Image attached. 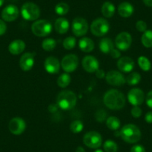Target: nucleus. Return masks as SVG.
Returning a JSON list of instances; mask_svg holds the SVG:
<instances>
[{"mask_svg":"<svg viewBox=\"0 0 152 152\" xmlns=\"http://www.w3.org/2000/svg\"><path fill=\"white\" fill-rule=\"evenodd\" d=\"M104 103L109 109L117 110L125 105V97L119 90L112 89L108 90L104 96Z\"/></svg>","mask_w":152,"mask_h":152,"instance_id":"nucleus-1","label":"nucleus"},{"mask_svg":"<svg viewBox=\"0 0 152 152\" xmlns=\"http://www.w3.org/2000/svg\"><path fill=\"white\" fill-rule=\"evenodd\" d=\"M141 136L140 128L133 124L125 125L120 131V137L122 140L130 144H134L140 141Z\"/></svg>","mask_w":152,"mask_h":152,"instance_id":"nucleus-2","label":"nucleus"},{"mask_svg":"<svg viewBox=\"0 0 152 152\" xmlns=\"http://www.w3.org/2000/svg\"><path fill=\"white\" fill-rule=\"evenodd\" d=\"M77 103V96L71 90H64L57 97V104L63 110L72 109Z\"/></svg>","mask_w":152,"mask_h":152,"instance_id":"nucleus-3","label":"nucleus"},{"mask_svg":"<svg viewBox=\"0 0 152 152\" xmlns=\"http://www.w3.org/2000/svg\"><path fill=\"white\" fill-rule=\"evenodd\" d=\"M31 31L34 35L43 37L50 34L52 31V26L49 20H37L32 24Z\"/></svg>","mask_w":152,"mask_h":152,"instance_id":"nucleus-4","label":"nucleus"},{"mask_svg":"<svg viewBox=\"0 0 152 152\" xmlns=\"http://www.w3.org/2000/svg\"><path fill=\"white\" fill-rule=\"evenodd\" d=\"M22 17L28 21H34L39 18L40 10L36 4L33 2H26L21 8Z\"/></svg>","mask_w":152,"mask_h":152,"instance_id":"nucleus-5","label":"nucleus"},{"mask_svg":"<svg viewBox=\"0 0 152 152\" xmlns=\"http://www.w3.org/2000/svg\"><path fill=\"white\" fill-rule=\"evenodd\" d=\"M90 30L93 34L97 37L104 36L110 30V24L104 18H98L92 23Z\"/></svg>","mask_w":152,"mask_h":152,"instance_id":"nucleus-6","label":"nucleus"},{"mask_svg":"<svg viewBox=\"0 0 152 152\" xmlns=\"http://www.w3.org/2000/svg\"><path fill=\"white\" fill-rule=\"evenodd\" d=\"M83 142L84 145L90 148L97 149L102 145V135L96 131H90L84 136Z\"/></svg>","mask_w":152,"mask_h":152,"instance_id":"nucleus-7","label":"nucleus"},{"mask_svg":"<svg viewBox=\"0 0 152 152\" xmlns=\"http://www.w3.org/2000/svg\"><path fill=\"white\" fill-rule=\"evenodd\" d=\"M89 26L87 20L82 17H76L72 23V30L77 37L84 36L88 31Z\"/></svg>","mask_w":152,"mask_h":152,"instance_id":"nucleus-8","label":"nucleus"},{"mask_svg":"<svg viewBox=\"0 0 152 152\" xmlns=\"http://www.w3.org/2000/svg\"><path fill=\"white\" fill-rule=\"evenodd\" d=\"M62 68L66 72H72L77 69L78 66V58L75 55L69 54L64 57L61 61Z\"/></svg>","mask_w":152,"mask_h":152,"instance_id":"nucleus-9","label":"nucleus"},{"mask_svg":"<svg viewBox=\"0 0 152 152\" xmlns=\"http://www.w3.org/2000/svg\"><path fill=\"white\" fill-rule=\"evenodd\" d=\"M132 43V37L128 32H121L116 36L115 43L116 46L122 51H125L128 49Z\"/></svg>","mask_w":152,"mask_h":152,"instance_id":"nucleus-10","label":"nucleus"},{"mask_svg":"<svg viewBox=\"0 0 152 152\" xmlns=\"http://www.w3.org/2000/svg\"><path fill=\"white\" fill-rule=\"evenodd\" d=\"M106 81L110 85L122 86L125 83V78L123 75L116 70H110L105 75Z\"/></svg>","mask_w":152,"mask_h":152,"instance_id":"nucleus-11","label":"nucleus"},{"mask_svg":"<svg viewBox=\"0 0 152 152\" xmlns=\"http://www.w3.org/2000/svg\"><path fill=\"white\" fill-rule=\"evenodd\" d=\"M26 128V122L20 117H14L10 121L8 128L11 134L20 135L25 131Z\"/></svg>","mask_w":152,"mask_h":152,"instance_id":"nucleus-12","label":"nucleus"},{"mask_svg":"<svg viewBox=\"0 0 152 152\" xmlns=\"http://www.w3.org/2000/svg\"><path fill=\"white\" fill-rule=\"evenodd\" d=\"M128 100L134 106H140L145 100L144 92L139 88H133L128 92Z\"/></svg>","mask_w":152,"mask_h":152,"instance_id":"nucleus-13","label":"nucleus"},{"mask_svg":"<svg viewBox=\"0 0 152 152\" xmlns=\"http://www.w3.org/2000/svg\"><path fill=\"white\" fill-rule=\"evenodd\" d=\"M19 9L16 5H9L2 11V18L5 22H13L19 17Z\"/></svg>","mask_w":152,"mask_h":152,"instance_id":"nucleus-14","label":"nucleus"},{"mask_svg":"<svg viewBox=\"0 0 152 152\" xmlns=\"http://www.w3.org/2000/svg\"><path fill=\"white\" fill-rule=\"evenodd\" d=\"M82 66L87 72H96L99 69V63L95 57L88 55L83 59Z\"/></svg>","mask_w":152,"mask_h":152,"instance_id":"nucleus-15","label":"nucleus"},{"mask_svg":"<svg viewBox=\"0 0 152 152\" xmlns=\"http://www.w3.org/2000/svg\"><path fill=\"white\" fill-rule=\"evenodd\" d=\"M34 64V55L31 52H27L22 55L20 60V66L22 70L25 72L29 71Z\"/></svg>","mask_w":152,"mask_h":152,"instance_id":"nucleus-16","label":"nucleus"},{"mask_svg":"<svg viewBox=\"0 0 152 152\" xmlns=\"http://www.w3.org/2000/svg\"><path fill=\"white\" fill-rule=\"evenodd\" d=\"M60 66H61V64H60L59 61L55 57H48L45 60V69L47 72L50 73V74H56V73H58L60 70Z\"/></svg>","mask_w":152,"mask_h":152,"instance_id":"nucleus-17","label":"nucleus"},{"mask_svg":"<svg viewBox=\"0 0 152 152\" xmlns=\"http://www.w3.org/2000/svg\"><path fill=\"white\" fill-rule=\"evenodd\" d=\"M134 61L129 57H122L119 58L117 62L118 69L123 72H131L134 69Z\"/></svg>","mask_w":152,"mask_h":152,"instance_id":"nucleus-18","label":"nucleus"},{"mask_svg":"<svg viewBox=\"0 0 152 152\" xmlns=\"http://www.w3.org/2000/svg\"><path fill=\"white\" fill-rule=\"evenodd\" d=\"M26 49V43L22 40H15L11 42L8 46V50L12 55H17L21 54Z\"/></svg>","mask_w":152,"mask_h":152,"instance_id":"nucleus-19","label":"nucleus"},{"mask_svg":"<svg viewBox=\"0 0 152 152\" xmlns=\"http://www.w3.org/2000/svg\"><path fill=\"white\" fill-rule=\"evenodd\" d=\"M134 11V6L128 2H122L118 7V13L121 17L124 18H128L131 17Z\"/></svg>","mask_w":152,"mask_h":152,"instance_id":"nucleus-20","label":"nucleus"},{"mask_svg":"<svg viewBox=\"0 0 152 152\" xmlns=\"http://www.w3.org/2000/svg\"><path fill=\"white\" fill-rule=\"evenodd\" d=\"M55 28L58 33L61 34L66 33L69 28V21L64 17H60L57 19L55 23Z\"/></svg>","mask_w":152,"mask_h":152,"instance_id":"nucleus-21","label":"nucleus"},{"mask_svg":"<svg viewBox=\"0 0 152 152\" xmlns=\"http://www.w3.org/2000/svg\"><path fill=\"white\" fill-rule=\"evenodd\" d=\"M95 45L93 40L89 37H84L79 40V48L82 52L88 53L94 49Z\"/></svg>","mask_w":152,"mask_h":152,"instance_id":"nucleus-22","label":"nucleus"},{"mask_svg":"<svg viewBox=\"0 0 152 152\" xmlns=\"http://www.w3.org/2000/svg\"><path fill=\"white\" fill-rule=\"evenodd\" d=\"M99 49L104 54H110L114 49V45L112 40L108 37L103 38L99 43Z\"/></svg>","mask_w":152,"mask_h":152,"instance_id":"nucleus-23","label":"nucleus"},{"mask_svg":"<svg viewBox=\"0 0 152 152\" xmlns=\"http://www.w3.org/2000/svg\"><path fill=\"white\" fill-rule=\"evenodd\" d=\"M116 8L113 4L110 2H105L102 5V13L103 16L106 18H110L115 14Z\"/></svg>","mask_w":152,"mask_h":152,"instance_id":"nucleus-24","label":"nucleus"},{"mask_svg":"<svg viewBox=\"0 0 152 152\" xmlns=\"http://www.w3.org/2000/svg\"><path fill=\"white\" fill-rule=\"evenodd\" d=\"M141 42L145 48H152V31L147 30L143 33Z\"/></svg>","mask_w":152,"mask_h":152,"instance_id":"nucleus-25","label":"nucleus"},{"mask_svg":"<svg viewBox=\"0 0 152 152\" xmlns=\"http://www.w3.org/2000/svg\"><path fill=\"white\" fill-rule=\"evenodd\" d=\"M106 125L110 130L117 131L120 127V120L116 116H110L107 119Z\"/></svg>","mask_w":152,"mask_h":152,"instance_id":"nucleus-26","label":"nucleus"},{"mask_svg":"<svg viewBox=\"0 0 152 152\" xmlns=\"http://www.w3.org/2000/svg\"><path fill=\"white\" fill-rule=\"evenodd\" d=\"M70 82H71V77L67 72L61 75L58 78V85L61 88L68 87Z\"/></svg>","mask_w":152,"mask_h":152,"instance_id":"nucleus-27","label":"nucleus"},{"mask_svg":"<svg viewBox=\"0 0 152 152\" xmlns=\"http://www.w3.org/2000/svg\"><path fill=\"white\" fill-rule=\"evenodd\" d=\"M138 64L142 70L145 72L149 71L151 68V64L150 61L148 60V58L145 56H140L138 58Z\"/></svg>","mask_w":152,"mask_h":152,"instance_id":"nucleus-28","label":"nucleus"},{"mask_svg":"<svg viewBox=\"0 0 152 152\" xmlns=\"http://www.w3.org/2000/svg\"><path fill=\"white\" fill-rule=\"evenodd\" d=\"M55 10L57 14L60 16H64L69 12V6L68 4L65 3V2H60V3L57 4Z\"/></svg>","mask_w":152,"mask_h":152,"instance_id":"nucleus-29","label":"nucleus"},{"mask_svg":"<svg viewBox=\"0 0 152 152\" xmlns=\"http://www.w3.org/2000/svg\"><path fill=\"white\" fill-rule=\"evenodd\" d=\"M126 81L129 85H137L141 81V75L138 72H132L128 76Z\"/></svg>","mask_w":152,"mask_h":152,"instance_id":"nucleus-30","label":"nucleus"},{"mask_svg":"<svg viewBox=\"0 0 152 152\" xmlns=\"http://www.w3.org/2000/svg\"><path fill=\"white\" fill-rule=\"evenodd\" d=\"M56 41L55 40L52 39V38H48L46 39L43 41L42 43V47L44 49L45 51H47V52H50L52 51L55 47H56Z\"/></svg>","mask_w":152,"mask_h":152,"instance_id":"nucleus-31","label":"nucleus"},{"mask_svg":"<svg viewBox=\"0 0 152 152\" xmlns=\"http://www.w3.org/2000/svg\"><path fill=\"white\" fill-rule=\"evenodd\" d=\"M104 150L105 152H117L118 145L116 142L113 140H107L103 145Z\"/></svg>","mask_w":152,"mask_h":152,"instance_id":"nucleus-32","label":"nucleus"},{"mask_svg":"<svg viewBox=\"0 0 152 152\" xmlns=\"http://www.w3.org/2000/svg\"><path fill=\"white\" fill-rule=\"evenodd\" d=\"M70 131L74 134H78V133L81 132L84 128V125L83 122H81L80 120H75L70 124Z\"/></svg>","mask_w":152,"mask_h":152,"instance_id":"nucleus-33","label":"nucleus"},{"mask_svg":"<svg viewBox=\"0 0 152 152\" xmlns=\"http://www.w3.org/2000/svg\"><path fill=\"white\" fill-rule=\"evenodd\" d=\"M76 44V40L74 37H68L64 40V47L67 50H70V49H72L73 48H75Z\"/></svg>","mask_w":152,"mask_h":152,"instance_id":"nucleus-34","label":"nucleus"},{"mask_svg":"<svg viewBox=\"0 0 152 152\" xmlns=\"http://www.w3.org/2000/svg\"><path fill=\"white\" fill-rule=\"evenodd\" d=\"M136 28L137 31L140 32H143L144 33L145 31H147V24L145 21L143 20H139L136 23Z\"/></svg>","mask_w":152,"mask_h":152,"instance_id":"nucleus-35","label":"nucleus"},{"mask_svg":"<svg viewBox=\"0 0 152 152\" xmlns=\"http://www.w3.org/2000/svg\"><path fill=\"white\" fill-rule=\"evenodd\" d=\"M107 113L104 110H99L96 113V119L98 122H103L106 119Z\"/></svg>","mask_w":152,"mask_h":152,"instance_id":"nucleus-36","label":"nucleus"},{"mask_svg":"<svg viewBox=\"0 0 152 152\" xmlns=\"http://www.w3.org/2000/svg\"><path fill=\"white\" fill-rule=\"evenodd\" d=\"M142 109L139 106H134V107L131 109V115L136 119H138L142 116Z\"/></svg>","mask_w":152,"mask_h":152,"instance_id":"nucleus-37","label":"nucleus"},{"mask_svg":"<svg viewBox=\"0 0 152 152\" xmlns=\"http://www.w3.org/2000/svg\"><path fill=\"white\" fill-rule=\"evenodd\" d=\"M130 152H146L145 149L141 145H135L131 148Z\"/></svg>","mask_w":152,"mask_h":152,"instance_id":"nucleus-38","label":"nucleus"},{"mask_svg":"<svg viewBox=\"0 0 152 152\" xmlns=\"http://www.w3.org/2000/svg\"><path fill=\"white\" fill-rule=\"evenodd\" d=\"M145 102L148 107L152 109V90H151V91L148 93L147 96H146Z\"/></svg>","mask_w":152,"mask_h":152,"instance_id":"nucleus-39","label":"nucleus"},{"mask_svg":"<svg viewBox=\"0 0 152 152\" xmlns=\"http://www.w3.org/2000/svg\"><path fill=\"white\" fill-rule=\"evenodd\" d=\"M7 30V26L4 20H0V36L3 35L6 32Z\"/></svg>","mask_w":152,"mask_h":152,"instance_id":"nucleus-40","label":"nucleus"},{"mask_svg":"<svg viewBox=\"0 0 152 152\" xmlns=\"http://www.w3.org/2000/svg\"><path fill=\"white\" fill-rule=\"evenodd\" d=\"M110 55L111 56L113 57V58H115V59H116V58H120V56H121L120 52H119V50H117V49H113V50L111 51L110 53Z\"/></svg>","mask_w":152,"mask_h":152,"instance_id":"nucleus-41","label":"nucleus"},{"mask_svg":"<svg viewBox=\"0 0 152 152\" xmlns=\"http://www.w3.org/2000/svg\"><path fill=\"white\" fill-rule=\"evenodd\" d=\"M145 120L147 123L151 124L152 123V111H149L145 114Z\"/></svg>","mask_w":152,"mask_h":152,"instance_id":"nucleus-42","label":"nucleus"},{"mask_svg":"<svg viewBox=\"0 0 152 152\" xmlns=\"http://www.w3.org/2000/svg\"><path fill=\"white\" fill-rule=\"evenodd\" d=\"M96 75L97 78H103L105 77V72H104V70L102 69H98L97 71L96 72Z\"/></svg>","mask_w":152,"mask_h":152,"instance_id":"nucleus-43","label":"nucleus"},{"mask_svg":"<svg viewBox=\"0 0 152 152\" xmlns=\"http://www.w3.org/2000/svg\"><path fill=\"white\" fill-rule=\"evenodd\" d=\"M58 107H58V105L57 104H50L49 107V112H51V113L56 112Z\"/></svg>","mask_w":152,"mask_h":152,"instance_id":"nucleus-44","label":"nucleus"},{"mask_svg":"<svg viewBox=\"0 0 152 152\" xmlns=\"http://www.w3.org/2000/svg\"><path fill=\"white\" fill-rule=\"evenodd\" d=\"M142 1L146 6L152 7V0H142Z\"/></svg>","mask_w":152,"mask_h":152,"instance_id":"nucleus-45","label":"nucleus"},{"mask_svg":"<svg viewBox=\"0 0 152 152\" xmlns=\"http://www.w3.org/2000/svg\"><path fill=\"white\" fill-rule=\"evenodd\" d=\"M75 152H86V151H85V150H84V148L79 146V147H78L77 148H76Z\"/></svg>","mask_w":152,"mask_h":152,"instance_id":"nucleus-46","label":"nucleus"},{"mask_svg":"<svg viewBox=\"0 0 152 152\" xmlns=\"http://www.w3.org/2000/svg\"><path fill=\"white\" fill-rule=\"evenodd\" d=\"M94 152H104V151H102V150H101V149L97 148L96 151H95Z\"/></svg>","mask_w":152,"mask_h":152,"instance_id":"nucleus-47","label":"nucleus"},{"mask_svg":"<svg viewBox=\"0 0 152 152\" xmlns=\"http://www.w3.org/2000/svg\"><path fill=\"white\" fill-rule=\"evenodd\" d=\"M4 1H5V0H0V7L2 6V5H3V3H4Z\"/></svg>","mask_w":152,"mask_h":152,"instance_id":"nucleus-48","label":"nucleus"}]
</instances>
